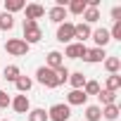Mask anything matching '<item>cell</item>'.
Masks as SVG:
<instances>
[{
	"instance_id": "obj_20",
	"label": "cell",
	"mask_w": 121,
	"mask_h": 121,
	"mask_svg": "<svg viewBox=\"0 0 121 121\" xmlns=\"http://www.w3.org/2000/svg\"><path fill=\"white\" fill-rule=\"evenodd\" d=\"M100 119H102V107L88 104L86 107V121H100Z\"/></svg>"
},
{
	"instance_id": "obj_28",
	"label": "cell",
	"mask_w": 121,
	"mask_h": 121,
	"mask_svg": "<svg viewBox=\"0 0 121 121\" xmlns=\"http://www.w3.org/2000/svg\"><path fill=\"white\" fill-rule=\"evenodd\" d=\"M29 121H48V112L45 109H31L29 112Z\"/></svg>"
},
{
	"instance_id": "obj_30",
	"label": "cell",
	"mask_w": 121,
	"mask_h": 121,
	"mask_svg": "<svg viewBox=\"0 0 121 121\" xmlns=\"http://www.w3.org/2000/svg\"><path fill=\"white\" fill-rule=\"evenodd\" d=\"M10 102H12V97L5 93V90H0V109H5V107H10Z\"/></svg>"
},
{
	"instance_id": "obj_1",
	"label": "cell",
	"mask_w": 121,
	"mask_h": 121,
	"mask_svg": "<svg viewBox=\"0 0 121 121\" xmlns=\"http://www.w3.org/2000/svg\"><path fill=\"white\" fill-rule=\"evenodd\" d=\"M43 38V29L38 26V22H29V19H24V43H29V45H33V43H38Z\"/></svg>"
},
{
	"instance_id": "obj_4",
	"label": "cell",
	"mask_w": 121,
	"mask_h": 121,
	"mask_svg": "<svg viewBox=\"0 0 121 121\" xmlns=\"http://www.w3.org/2000/svg\"><path fill=\"white\" fill-rule=\"evenodd\" d=\"M36 81H38L40 86H45V88H59V86H57V76H55V71L48 69V67H38V71H36Z\"/></svg>"
},
{
	"instance_id": "obj_11",
	"label": "cell",
	"mask_w": 121,
	"mask_h": 121,
	"mask_svg": "<svg viewBox=\"0 0 121 121\" xmlns=\"http://www.w3.org/2000/svg\"><path fill=\"white\" fill-rule=\"evenodd\" d=\"M48 17H50V22H55V24H64V22H67V7L55 5V7L48 10Z\"/></svg>"
},
{
	"instance_id": "obj_17",
	"label": "cell",
	"mask_w": 121,
	"mask_h": 121,
	"mask_svg": "<svg viewBox=\"0 0 121 121\" xmlns=\"http://www.w3.org/2000/svg\"><path fill=\"white\" fill-rule=\"evenodd\" d=\"M86 100H88V97H86L83 90H71V93L67 95V104H69V107H74V104H86Z\"/></svg>"
},
{
	"instance_id": "obj_16",
	"label": "cell",
	"mask_w": 121,
	"mask_h": 121,
	"mask_svg": "<svg viewBox=\"0 0 121 121\" xmlns=\"http://www.w3.org/2000/svg\"><path fill=\"white\" fill-rule=\"evenodd\" d=\"M14 86H17L19 95H26V93L33 88V78H29V76H19V78L14 81Z\"/></svg>"
},
{
	"instance_id": "obj_12",
	"label": "cell",
	"mask_w": 121,
	"mask_h": 121,
	"mask_svg": "<svg viewBox=\"0 0 121 121\" xmlns=\"http://www.w3.org/2000/svg\"><path fill=\"white\" fill-rule=\"evenodd\" d=\"M90 38L95 40V45H97V48H104V45L112 40V38H109V29H95V31L90 33Z\"/></svg>"
},
{
	"instance_id": "obj_2",
	"label": "cell",
	"mask_w": 121,
	"mask_h": 121,
	"mask_svg": "<svg viewBox=\"0 0 121 121\" xmlns=\"http://www.w3.org/2000/svg\"><path fill=\"white\" fill-rule=\"evenodd\" d=\"M48 119H52V121H69L71 119V107L64 104V102H57V104H52L48 109Z\"/></svg>"
},
{
	"instance_id": "obj_7",
	"label": "cell",
	"mask_w": 121,
	"mask_h": 121,
	"mask_svg": "<svg viewBox=\"0 0 121 121\" xmlns=\"http://www.w3.org/2000/svg\"><path fill=\"white\" fill-rule=\"evenodd\" d=\"M86 62H90V64H97V62H104L107 59V52H104V48H90V50H86Z\"/></svg>"
},
{
	"instance_id": "obj_26",
	"label": "cell",
	"mask_w": 121,
	"mask_h": 121,
	"mask_svg": "<svg viewBox=\"0 0 121 121\" xmlns=\"http://www.w3.org/2000/svg\"><path fill=\"white\" fill-rule=\"evenodd\" d=\"M86 0H71V3H69V10L67 12H71V14H83L86 12Z\"/></svg>"
},
{
	"instance_id": "obj_9",
	"label": "cell",
	"mask_w": 121,
	"mask_h": 121,
	"mask_svg": "<svg viewBox=\"0 0 121 121\" xmlns=\"http://www.w3.org/2000/svg\"><path fill=\"white\" fill-rule=\"evenodd\" d=\"M86 50H88V48H86L83 43H69L64 55L71 57V59H83V57H86Z\"/></svg>"
},
{
	"instance_id": "obj_5",
	"label": "cell",
	"mask_w": 121,
	"mask_h": 121,
	"mask_svg": "<svg viewBox=\"0 0 121 121\" xmlns=\"http://www.w3.org/2000/svg\"><path fill=\"white\" fill-rule=\"evenodd\" d=\"M57 40L59 43H67V45L74 40V24L71 22H64V24L57 26Z\"/></svg>"
},
{
	"instance_id": "obj_3",
	"label": "cell",
	"mask_w": 121,
	"mask_h": 121,
	"mask_svg": "<svg viewBox=\"0 0 121 121\" xmlns=\"http://www.w3.org/2000/svg\"><path fill=\"white\" fill-rule=\"evenodd\" d=\"M29 43H24L22 38H7V43H5V50L12 55V57H24L26 52H29Z\"/></svg>"
},
{
	"instance_id": "obj_21",
	"label": "cell",
	"mask_w": 121,
	"mask_h": 121,
	"mask_svg": "<svg viewBox=\"0 0 121 121\" xmlns=\"http://www.w3.org/2000/svg\"><path fill=\"white\" fill-rule=\"evenodd\" d=\"M97 19H100V10H97V7H86V12H83V24L90 26V24H95Z\"/></svg>"
},
{
	"instance_id": "obj_25",
	"label": "cell",
	"mask_w": 121,
	"mask_h": 121,
	"mask_svg": "<svg viewBox=\"0 0 121 121\" xmlns=\"http://www.w3.org/2000/svg\"><path fill=\"white\" fill-rule=\"evenodd\" d=\"M102 116H104L107 121H116V119H119V107H116V104H107V107H102Z\"/></svg>"
},
{
	"instance_id": "obj_13",
	"label": "cell",
	"mask_w": 121,
	"mask_h": 121,
	"mask_svg": "<svg viewBox=\"0 0 121 121\" xmlns=\"http://www.w3.org/2000/svg\"><path fill=\"white\" fill-rule=\"evenodd\" d=\"M90 33H93V29L88 26V24H74V38H78V43H83V40H88L90 38Z\"/></svg>"
},
{
	"instance_id": "obj_10",
	"label": "cell",
	"mask_w": 121,
	"mask_h": 121,
	"mask_svg": "<svg viewBox=\"0 0 121 121\" xmlns=\"http://www.w3.org/2000/svg\"><path fill=\"white\" fill-rule=\"evenodd\" d=\"M24 12H26V19H29V22H36V19H40V17L45 14V7L38 5V3H31V5L24 7Z\"/></svg>"
},
{
	"instance_id": "obj_18",
	"label": "cell",
	"mask_w": 121,
	"mask_h": 121,
	"mask_svg": "<svg viewBox=\"0 0 121 121\" xmlns=\"http://www.w3.org/2000/svg\"><path fill=\"white\" fill-rule=\"evenodd\" d=\"M97 100H100V104H102V107H107V104H116V93L100 88V93H97Z\"/></svg>"
},
{
	"instance_id": "obj_19",
	"label": "cell",
	"mask_w": 121,
	"mask_h": 121,
	"mask_svg": "<svg viewBox=\"0 0 121 121\" xmlns=\"http://www.w3.org/2000/svg\"><path fill=\"white\" fill-rule=\"evenodd\" d=\"M104 90L119 93V90H121V76H119V74H109V76H107V83H104Z\"/></svg>"
},
{
	"instance_id": "obj_14",
	"label": "cell",
	"mask_w": 121,
	"mask_h": 121,
	"mask_svg": "<svg viewBox=\"0 0 121 121\" xmlns=\"http://www.w3.org/2000/svg\"><path fill=\"white\" fill-rule=\"evenodd\" d=\"M86 76H83V71H74V74H69V83H71V90H83V86H86Z\"/></svg>"
},
{
	"instance_id": "obj_24",
	"label": "cell",
	"mask_w": 121,
	"mask_h": 121,
	"mask_svg": "<svg viewBox=\"0 0 121 121\" xmlns=\"http://www.w3.org/2000/svg\"><path fill=\"white\" fill-rule=\"evenodd\" d=\"M12 29H14V17L3 12L0 14V31H12Z\"/></svg>"
},
{
	"instance_id": "obj_29",
	"label": "cell",
	"mask_w": 121,
	"mask_h": 121,
	"mask_svg": "<svg viewBox=\"0 0 121 121\" xmlns=\"http://www.w3.org/2000/svg\"><path fill=\"white\" fill-rule=\"evenodd\" d=\"M69 69L67 67H59V69H55V76H57V86H62V83H67L69 81Z\"/></svg>"
},
{
	"instance_id": "obj_23",
	"label": "cell",
	"mask_w": 121,
	"mask_h": 121,
	"mask_svg": "<svg viewBox=\"0 0 121 121\" xmlns=\"http://www.w3.org/2000/svg\"><path fill=\"white\" fill-rule=\"evenodd\" d=\"M104 69H107L109 74H119V69H121V59H119V57H107V59H104Z\"/></svg>"
},
{
	"instance_id": "obj_32",
	"label": "cell",
	"mask_w": 121,
	"mask_h": 121,
	"mask_svg": "<svg viewBox=\"0 0 121 121\" xmlns=\"http://www.w3.org/2000/svg\"><path fill=\"white\" fill-rule=\"evenodd\" d=\"M0 121H10V119H0Z\"/></svg>"
},
{
	"instance_id": "obj_15",
	"label": "cell",
	"mask_w": 121,
	"mask_h": 121,
	"mask_svg": "<svg viewBox=\"0 0 121 121\" xmlns=\"http://www.w3.org/2000/svg\"><path fill=\"white\" fill-rule=\"evenodd\" d=\"M19 76H22V69H19L17 64H7V67L3 69V78H5V81H12V83H14Z\"/></svg>"
},
{
	"instance_id": "obj_31",
	"label": "cell",
	"mask_w": 121,
	"mask_h": 121,
	"mask_svg": "<svg viewBox=\"0 0 121 121\" xmlns=\"http://www.w3.org/2000/svg\"><path fill=\"white\" fill-rule=\"evenodd\" d=\"M112 19H114V22H121V7H119V5L112 7Z\"/></svg>"
},
{
	"instance_id": "obj_8",
	"label": "cell",
	"mask_w": 121,
	"mask_h": 121,
	"mask_svg": "<svg viewBox=\"0 0 121 121\" xmlns=\"http://www.w3.org/2000/svg\"><path fill=\"white\" fill-rule=\"evenodd\" d=\"M45 67L48 69H59V67H64V55L62 52H57V50H50L48 52V62H45Z\"/></svg>"
},
{
	"instance_id": "obj_27",
	"label": "cell",
	"mask_w": 121,
	"mask_h": 121,
	"mask_svg": "<svg viewBox=\"0 0 121 121\" xmlns=\"http://www.w3.org/2000/svg\"><path fill=\"white\" fill-rule=\"evenodd\" d=\"M83 93H86V97H90V95H97V93H100V83H97V81H86V86H83Z\"/></svg>"
},
{
	"instance_id": "obj_22",
	"label": "cell",
	"mask_w": 121,
	"mask_h": 121,
	"mask_svg": "<svg viewBox=\"0 0 121 121\" xmlns=\"http://www.w3.org/2000/svg\"><path fill=\"white\" fill-rule=\"evenodd\" d=\"M24 7H26L24 0H5V12H7V14H14V12H19V10H24Z\"/></svg>"
},
{
	"instance_id": "obj_6",
	"label": "cell",
	"mask_w": 121,
	"mask_h": 121,
	"mask_svg": "<svg viewBox=\"0 0 121 121\" xmlns=\"http://www.w3.org/2000/svg\"><path fill=\"white\" fill-rule=\"evenodd\" d=\"M10 104H12V109H14L17 114H29V112H31V102H29L26 95H17Z\"/></svg>"
}]
</instances>
